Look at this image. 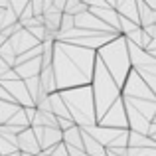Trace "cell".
I'll list each match as a JSON object with an SVG mask.
<instances>
[{
	"label": "cell",
	"mask_w": 156,
	"mask_h": 156,
	"mask_svg": "<svg viewBox=\"0 0 156 156\" xmlns=\"http://www.w3.org/2000/svg\"><path fill=\"white\" fill-rule=\"evenodd\" d=\"M97 51L69 42H53L51 67L55 73L57 91L79 85H91Z\"/></svg>",
	"instance_id": "1"
},
{
	"label": "cell",
	"mask_w": 156,
	"mask_h": 156,
	"mask_svg": "<svg viewBox=\"0 0 156 156\" xmlns=\"http://www.w3.org/2000/svg\"><path fill=\"white\" fill-rule=\"evenodd\" d=\"M63 103L67 105L69 115L73 122L79 126H89L97 122L95 113V97H93L91 85H79V87H69L59 91Z\"/></svg>",
	"instance_id": "2"
},
{
	"label": "cell",
	"mask_w": 156,
	"mask_h": 156,
	"mask_svg": "<svg viewBox=\"0 0 156 156\" xmlns=\"http://www.w3.org/2000/svg\"><path fill=\"white\" fill-rule=\"evenodd\" d=\"M97 57L103 61V65L107 67V71L113 75V79L117 81L122 87L129 71L133 69L130 63V55H129V46H126L125 36H117L111 42L103 44V46L97 50Z\"/></svg>",
	"instance_id": "3"
},
{
	"label": "cell",
	"mask_w": 156,
	"mask_h": 156,
	"mask_svg": "<svg viewBox=\"0 0 156 156\" xmlns=\"http://www.w3.org/2000/svg\"><path fill=\"white\" fill-rule=\"evenodd\" d=\"M91 89H93V97H95V113H97V121L105 115V111L109 109L115 101L121 97V85L113 79L107 67L103 65V61L97 57L95 59V69H93V79H91Z\"/></svg>",
	"instance_id": "4"
},
{
	"label": "cell",
	"mask_w": 156,
	"mask_h": 156,
	"mask_svg": "<svg viewBox=\"0 0 156 156\" xmlns=\"http://www.w3.org/2000/svg\"><path fill=\"white\" fill-rule=\"evenodd\" d=\"M97 122L105 125V126H113V129H129V119H126V109H125V103H122V95L105 111V115Z\"/></svg>",
	"instance_id": "5"
},
{
	"label": "cell",
	"mask_w": 156,
	"mask_h": 156,
	"mask_svg": "<svg viewBox=\"0 0 156 156\" xmlns=\"http://www.w3.org/2000/svg\"><path fill=\"white\" fill-rule=\"evenodd\" d=\"M0 83H2L4 87L8 89V93L14 97V101H16L20 107L34 105V103H32L30 93H28V89H26V83H24V79H20V77H18V79H10V81H0Z\"/></svg>",
	"instance_id": "6"
},
{
	"label": "cell",
	"mask_w": 156,
	"mask_h": 156,
	"mask_svg": "<svg viewBox=\"0 0 156 156\" xmlns=\"http://www.w3.org/2000/svg\"><path fill=\"white\" fill-rule=\"evenodd\" d=\"M8 40H10V44H12V48H14L16 55H20V53L28 51L30 48L42 44V42H38V40H36L34 36L30 34V30H26V28H22V30H18L16 34H12Z\"/></svg>",
	"instance_id": "7"
},
{
	"label": "cell",
	"mask_w": 156,
	"mask_h": 156,
	"mask_svg": "<svg viewBox=\"0 0 156 156\" xmlns=\"http://www.w3.org/2000/svg\"><path fill=\"white\" fill-rule=\"evenodd\" d=\"M18 150H20V152H26V154L42 152L40 140H38V136L34 134L32 126H28V129H24L22 133H18Z\"/></svg>",
	"instance_id": "8"
},
{
	"label": "cell",
	"mask_w": 156,
	"mask_h": 156,
	"mask_svg": "<svg viewBox=\"0 0 156 156\" xmlns=\"http://www.w3.org/2000/svg\"><path fill=\"white\" fill-rule=\"evenodd\" d=\"M16 73H18L20 79H26V77H34V75H40L42 71V59L40 57H34V59H26L22 63L14 65Z\"/></svg>",
	"instance_id": "9"
},
{
	"label": "cell",
	"mask_w": 156,
	"mask_h": 156,
	"mask_svg": "<svg viewBox=\"0 0 156 156\" xmlns=\"http://www.w3.org/2000/svg\"><path fill=\"white\" fill-rule=\"evenodd\" d=\"M40 85H42V89L50 95V93L57 91V81H55V73H53V67H42V71H40Z\"/></svg>",
	"instance_id": "10"
},
{
	"label": "cell",
	"mask_w": 156,
	"mask_h": 156,
	"mask_svg": "<svg viewBox=\"0 0 156 156\" xmlns=\"http://www.w3.org/2000/svg\"><path fill=\"white\" fill-rule=\"evenodd\" d=\"M61 16H63L61 10H57V8H53V6L48 8V10L42 14L44 26H46L48 30H51V32H57V30H59V24H61Z\"/></svg>",
	"instance_id": "11"
},
{
	"label": "cell",
	"mask_w": 156,
	"mask_h": 156,
	"mask_svg": "<svg viewBox=\"0 0 156 156\" xmlns=\"http://www.w3.org/2000/svg\"><path fill=\"white\" fill-rule=\"evenodd\" d=\"M50 103H51V113L55 115V117H65V119H71V115H69V109L67 105L63 103V99H61L59 91H53L50 93ZM73 121V119H71Z\"/></svg>",
	"instance_id": "12"
},
{
	"label": "cell",
	"mask_w": 156,
	"mask_h": 156,
	"mask_svg": "<svg viewBox=\"0 0 156 156\" xmlns=\"http://www.w3.org/2000/svg\"><path fill=\"white\" fill-rule=\"evenodd\" d=\"M63 142L67 146H77V148H83V136H81V126L73 125L67 130H63Z\"/></svg>",
	"instance_id": "13"
},
{
	"label": "cell",
	"mask_w": 156,
	"mask_h": 156,
	"mask_svg": "<svg viewBox=\"0 0 156 156\" xmlns=\"http://www.w3.org/2000/svg\"><path fill=\"white\" fill-rule=\"evenodd\" d=\"M4 125H10V126H16V129L22 133L24 129H28L30 126V121H28V117H26V113H24V107H20L18 111H16L14 115H12L10 119H8Z\"/></svg>",
	"instance_id": "14"
},
{
	"label": "cell",
	"mask_w": 156,
	"mask_h": 156,
	"mask_svg": "<svg viewBox=\"0 0 156 156\" xmlns=\"http://www.w3.org/2000/svg\"><path fill=\"white\" fill-rule=\"evenodd\" d=\"M18 109H20L18 103H12V101H2V99H0V125H4V122H6Z\"/></svg>",
	"instance_id": "15"
},
{
	"label": "cell",
	"mask_w": 156,
	"mask_h": 156,
	"mask_svg": "<svg viewBox=\"0 0 156 156\" xmlns=\"http://www.w3.org/2000/svg\"><path fill=\"white\" fill-rule=\"evenodd\" d=\"M0 57H2L10 67H14V65H16V51H14V48H12L10 40H6V42L0 46Z\"/></svg>",
	"instance_id": "16"
},
{
	"label": "cell",
	"mask_w": 156,
	"mask_h": 156,
	"mask_svg": "<svg viewBox=\"0 0 156 156\" xmlns=\"http://www.w3.org/2000/svg\"><path fill=\"white\" fill-rule=\"evenodd\" d=\"M85 10H89L85 0H67V2H65V8H63L65 14H73V16L81 14V12H85Z\"/></svg>",
	"instance_id": "17"
},
{
	"label": "cell",
	"mask_w": 156,
	"mask_h": 156,
	"mask_svg": "<svg viewBox=\"0 0 156 156\" xmlns=\"http://www.w3.org/2000/svg\"><path fill=\"white\" fill-rule=\"evenodd\" d=\"M71 28H75V16L73 14H65L61 16V24H59V30H57V34H63V32L71 30Z\"/></svg>",
	"instance_id": "18"
},
{
	"label": "cell",
	"mask_w": 156,
	"mask_h": 156,
	"mask_svg": "<svg viewBox=\"0 0 156 156\" xmlns=\"http://www.w3.org/2000/svg\"><path fill=\"white\" fill-rule=\"evenodd\" d=\"M28 4H30V0H10V8L16 12V16H18L20 12L28 6Z\"/></svg>",
	"instance_id": "19"
},
{
	"label": "cell",
	"mask_w": 156,
	"mask_h": 156,
	"mask_svg": "<svg viewBox=\"0 0 156 156\" xmlns=\"http://www.w3.org/2000/svg\"><path fill=\"white\" fill-rule=\"evenodd\" d=\"M30 4H32V8H34V14L36 16L44 12V0H30Z\"/></svg>",
	"instance_id": "20"
},
{
	"label": "cell",
	"mask_w": 156,
	"mask_h": 156,
	"mask_svg": "<svg viewBox=\"0 0 156 156\" xmlns=\"http://www.w3.org/2000/svg\"><path fill=\"white\" fill-rule=\"evenodd\" d=\"M65 2H67V0H53V4H51V6L63 12V8H65Z\"/></svg>",
	"instance_id": "21"
},
{
	"label": "cell",
	"mask_w": 156,
	"mask_h": 156,
	"mask_svg": "<svg viewBox=\"0 0 156 156\" xmlns=\"http://www.w3.org/2000/svg\"><path fill=\"white\" fill-rule=\"evenodd\" d=\"M8 69H10V65H8V63H6V61H4V59H2V57H0V77H2V75H4V73H6V71H8Z\"/></svg>",
	"instance_id": "22"
},
{
	"label": "cell",
	"mask_w": 156,
	"mask_h": 156,
	"mask_svg": "<svg viewBox=\"0 0 156 156\" xmlns=\"http://www.w3.org/2000/svg\"><path fill=\"white\" fill-rule=\"evenodd\" d=\"M0 8H10V0H0Z\"/></svg>",
	"instance_id": "23"
},
{
	"label": "cell",
	"mask_w": 156,
	"mask_h": 156,
	"mask_svg": "<svg viewBox=\"0 0 156 156\" xmlns=\"http://www.w3.org/2000/svg\"><path fill=\"white\" fill-rule=\"evenodd\" d=\"M22 156H48L46 152H38V154H26V152H22Z\"/></svg>",
	"instance_id": "24"
},
{
	"label": "cell",
	"mask_w": 156,
	"mask_h": 156,
	"mask_svg": "<svg viewBox=\"0 0 156 156\" xmlns=\"http://www.w3.org/2000/svg\"><path fill=\"white\" fill-rule=\"evenodd\" d=\"M4 156H22V152H20V150H16V152H10V154H4Z\"/></svg>",
	"instance_id": "25"
}]
</instances>
